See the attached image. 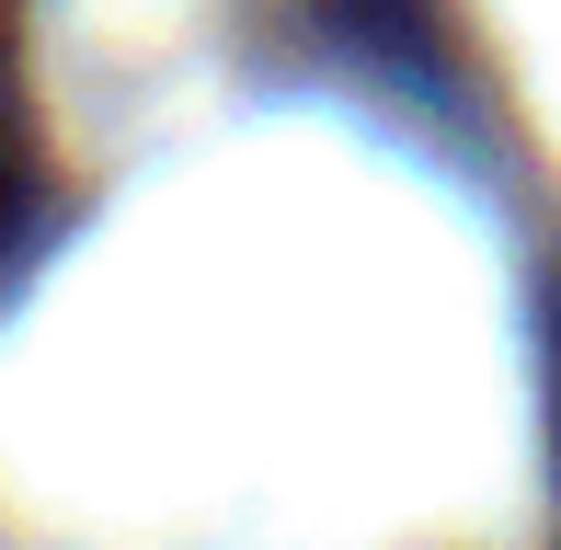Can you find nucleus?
<instances>
[{
  "instance_id": "f257e3e1",
  "label": "nucleus",
  "mask_w": 561,
  "mask_h": 550,
  "mask_svg": "<svg viewBox=\"0 0 561 550\" xmlns=\"http://www.w3.org/2000/svg\"><path fill=\"white\" fill-rule=\"evenodd\" d=\"M46 230H58V172H46L35 81H23V23L0 12V287L46 253Z\"/></svg>"
},
{
  "instance_id": "f03ea898",
  "label": "nucleus",
  "mask_w": 561,
  "mask_h": 550,
  "mask_svg": "<svg viewBox=\"0 0 561 550\" xmlns=\"http://www.w3.org/2000/svg\"><path fill=\"white\" fill-rule=\"evenodd\" d=\"M550 516H561V310H550Z\"/></svg>"
}]
</instances>
